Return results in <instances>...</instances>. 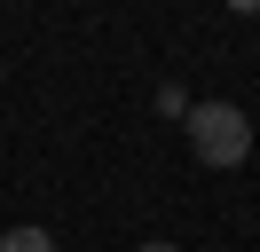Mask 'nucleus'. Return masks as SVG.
<instances>
[{"label":"nucleus","instance_id":"obj_1","mask_svg":"<svg viewBox=\"0 0 260 252\" xmlns=\"http://www.w3.org/2000/svg\"><path fill=\"white\" fill-rule=\"evenodd\" d=\"M181 134H189L197 166H213V173H229V166L252 158V118H244L237 103H189L181 110Z\"/></svg>","mask_w":260,"mask_h":252},{"label":"nucleus","instance_id":"obj_2","mask_svg":"<svg viewBox=\"0 0 260 252\" xmlns=\"http://www.w3.org/2000/svg\"><path fill=\"white\" fill-rule=\"evenodd\" d=\"M0 252H55V236L24 220V229H8V236H0Z\"/></svg>","mask_w":260,"mask_h":252},{"label":"nucleus","instance_id":"obj_3","mask_svg":"<svg viewBox=\"0 0 260 252\" xmlns=\"http://www.w3.org/2000/svg\"><path fill=\"white\" fill-rule=\"evenodd\" d=\"M134 252H181V244H166V236H150V244H134Z\"/></svg>","mask_w":260,"mask_h":252}]
</instances>
